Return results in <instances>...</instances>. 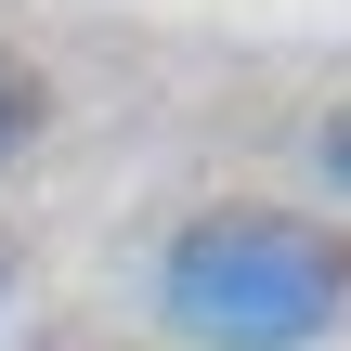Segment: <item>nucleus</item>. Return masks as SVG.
<instances>
[{"label":"nucleus","mask_w":351,"mask_h":351,"mask_svg":"<svg viewBox=\"0 0 351 351\" xmlns=\"http://www.w3.org/2000/svg\"><path fill=\"white\" fill-rule=\"evenodd\" d=\"M52 104H65V91H52V78H39V65H26L13 39H0V169H13V156H39Z\"/></svg>","instance_id":"obj_2"},{"label":"nucleus","mask_w":351,"mask_h":351,"mask_svg":"<svg viewBox=\"0 0 351 351\" xmlns=\"http://www.w3.org/2000/svg\"><path fill=\"white\" fill-rule=\"evenodd\" d=\"M143 313L182 351H326L351 326V221L287 195H208L156 234Z\"/></svg>","instance_id":"obj_1"},{"label":"nucleus","mask_w":351,"mask_h":351,"mask_svg":"<svg viewBox=\"0 0 351 351\" xmlns=\"http://www.w3.org/2000/svg\"><path fill=\"white\" fill-rule=\"evenodd\" d=\"M0 313H13V247H0Z\"/></svg>","instance_id":"obj_4"},{"label":"nucleus","mask_w":351,"mask_h":351,"mask_svg":"<svg viewBox=\"0 0 351 351\" xmlns=\"http://www.w3.org/2000/svg\"><path fill=\"white\" fill-rule=\"evenodd\" d=\"M313 169H326V182H339V195H351V104H339V117H326V130H313Z\"/></svg>","instance_id":"obj_3"}]
</instances>
